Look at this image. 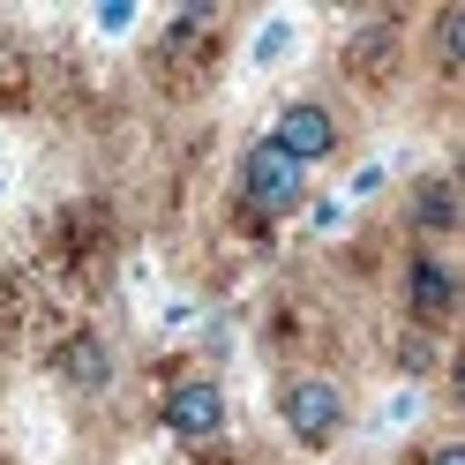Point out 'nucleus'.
<instances>
[{
    "label": "nucleus",
    "mask_w": 465,
    "mask_h": 465,
    "mask_svg": "<svg viewBox=\"0 0 465 465\" xmlns=\"http://www.w3.org/2000/svg\"><path fill=\"white\" fill-rule=\"evenodd\" d=\"M271 413H278L293 450L323 458V450H338L345 435H353V391H345L338 375H323V368H285L271 383Z\"/></svg>",
    "instance_id": "nucleus-1"
},
{
    "label": "nucleus",
    "mask_w": 465,
    "mask_h": 465,
    "mask_svg": "<svg viewBox=\"0 0 465 465\" xmlns=\"http://www.w3.org/2000/svg\"><path fill=\"white\" fill-rule=\"evenodd\" d=\"M308 195H315V173H301L278 143H263V135L241 143V158H232V211H241L255 232L293 225L308 211Z\"/></svg>",
    "instance_id": "nucleus-2"
},
{
    "label": "nucleus",
    "mask_w": 465,
    "mask_h": 465,
    "mask_svg": "<svg viewBox=\"0 0 465 465\" xmlns=\"http://www.w3.org/2000/svg\"><path fill=\"white\" fill-rule=\"evenodd\" d=\"M458 301H465V278L450 263V248H405L398 255V315H405V331L450 338Z\"/></svg>",
    "instance_id": "nucleus-3"
},
{
    "label": "nucleus",
    "mask_w": 465,
    "mask_h": 465,
    "mask_svg": "<svg viewBox=\"0 0 465 465\" xmlns=\"http://www.w3.org/2000/svg\"><path fill=\"white\" fill-rule=\"evenodd\" d=\"M158 428L173 435V443H188V450L225 443V435H232V391H225V375L181 368V375L158 391Z\"/></svg>",
    "instance_id": "nucleus-4"
},
{
    "label": "nucleus",
    "mask_w": 465,
    "mask_h": 465,
    "mask_svg": "<svg viewBox=\"0 0 465 465\" xmlns=\"http://www.w3.org/2000/svg\"><path fill=\"white\" fill-rule=\"evenodd\" d=\"M263 143H278L285 158H293L301 173H315V165H331V158H345V113L331 105V98H285L278 113H271V128H263Z\"/></svg>",
    "instance_id": "nucleus-5"
},
{
    "label": "nucleus",
    "mask_w": 465,
    "mask_h": 465,
    "mask_svg": "<svg viewBox=\"0 0 465 465\" xmlns=\"http://www.w3.org/2000/svg\"><path fill=\"white\" fill-rule=\"evenodd\" d=\"M465 225V195L443 165H428L405 181V232H413V248H450Z\"/></svg>",
    "instance_id": "nucleus-6"
},
{
    "label": "nucleus",
    "mask_w": 465,
    "mask_h": 465,
    "mask_svg": "<svg viewBox=\"0 0 465 465\" xmlns=\"http://www.w3.org/2000/svg\"><path fill=\"white\" fill-rule=\"evenodd\" d=\"M53 375H61V391L75 398H105L113 383H121V353H113V338L105 331H68L61 345H53Z\"/></svg>",
    "instance_id": "nucleus-7"
},
{
    "label": "nucleus",
    "mask_w": 465,
    "mask_h": 465,
    "mask_svg": "<svg viewBox=\"0 0 465 465\" xmlns=\"http://www.w3.org/2000/svg\"><path fill=\"white\" fill-rule=\"evenodd\" d=\"M308 53V15L301 8H263L248 23V38H241V68L248 75H278V68H293Z\"/></svg>",
    "instance_id": "nucleus-8"
},
{
    "label": "nucleus",
    "mask_w": 465,
    "mask_h": 465,
    "mask_svg": "<svg viewBox=\"0 0 465 465\" xmlns=\"http://www.w3.org/2000/svg\"><path fill=\"white\" fill-rule=\"evenodd\" d=\"M428 68L443 75V83L465 75V0H450V8L428 15Z\"/></svg>",
    "instance_id": "nucleus-9"
},
{
    "label": "nucleus",
    "mask_w": 465,
    "mask_h": 465,
    "mask_svg": "<svg viewBox=\"0 0 465 465\" xmlns=\"http://www.w3.org/2000/svg\"><path fill=\"white\" fill-rule=\"evenodd\" d=\"M345 68L361 83H383V68H398V23H368V31L345 45Z\"/></svg>",
    "instance_id": "nucleus-10"
},
{
    "label": "nucleus",
    "mask_w": 465,
    "mask_h": 465,
    "mask_svg": "<svg viewBox=\"0 0 465 465\" xmlns=\"http://www.w3.org/2000/svg\"><path fill=\"white\" fill-rule=\"evenodd\" d=\"M428 420V391L420 383H391L383 405H375V435H405V428H420Z\"/></svg>",
    "instance_id": "nucleus-11"
},
{
    "label": "nucleus",
    "mask_w": 465,
    "mask_h": 465,
    "mask_svg": "<svg viewBox=\"0 0 465 465\" xmlns=\"http://www.w3.org/2000/svg\"><path fill=\"white\" fill-rule=\"evenodd\" d=\"M435 353H443V338H420V331H398V383H420L435 375Z\"/></svg>",
    "instance_id": "nucleus-12"
},
{
    "label": "nucleus",
    "mask_w": 465,
    "mask_h": 465,
    "mask_svg": "<svg viewBox=\"0 0 465 465\" xmlns=\"http://www.w3.org/2000/svg\"><path fill=\"white\" fill-rule=\"evenodd\" d=\"M83 23H91V38L121 45V38H135V31H143V8H135V0H98V8L83 15Z\"/></svg>",
    "instance_id": "nucleus-13"
},
{
    "label": "nucleus",
    "mask_w": 465,
    "mask_h": 465,
    "mask_svg": "<svg viewBox=\"0 0 465 465\" xmlns=\"http://www.w3.org/2000/svg\"><path fill=\"white\" fill-rule=\"evenodd\" d=\"M383 188H391V158H361L353 173H345V188H338V195H345V211H361V203H375Z\"/></svg>",
    "instance_id": "nucleus-14"
},
{
    "label": "nucleus",
    "mask_w": 465,
    "mask_h": 465,
    "mask_svg": "<svg viewBox=\"0 0 465 465\" xmlns=\"http://www.w3.org/2000/svg\"><path fill=\"white\" fill-rule=\"evenodd\" d=\"M308 232H315V241H331V232H345V225H353V211H345V195L331 188V195H308Z\"/></svg>",
    "instance_id": "nucleus-15"
},
{
    "label": "nucleus",
    "mask_w": 465,
    "mask_h": 465,
    "mask_svg": "<svg viewBox=\"0 0 465 465\" xmlns=\"http://www.w3.org/2000/svg\"><path fill=\"white\" fill-rule=\"evenodd\" d=\"M195 315H203V308H195L188 293H173V301H158V308H151V323H158V331H173V338H181V331H195Z\"/></svg>",
    "instance_id": "nucleus-16"
},
{
    "label": "nucleus",
    "mask_w": 465,
    "mask_h": 465,
    "mask_svg": "<svg viewBox=\"0 0 465 465\" xmlns=\"http://www.w3.org/2000/svg\"><path fill=\"white\" fill-rule=\"evenodd\" d=\"M413 465H465V435H428L413 450Z\"/></svg>",
    "instance_id": "nucleus-17"
},
{
    "label": "nucleus",
    "mask_w": 465,
    "mask_h": 465,
    "mask_svg": "<svg viewBox=\"0 0 465 465\" xmlns=\"http://www.w3.org/2000/svg\"><path fill=\"white\" fill-rule=\"evenodd\" d=\"M8 188H15V173H8V165H0V203H8Z\"/></svg>",
    "instance_id": "nucleus-18"
}]
</instances>
